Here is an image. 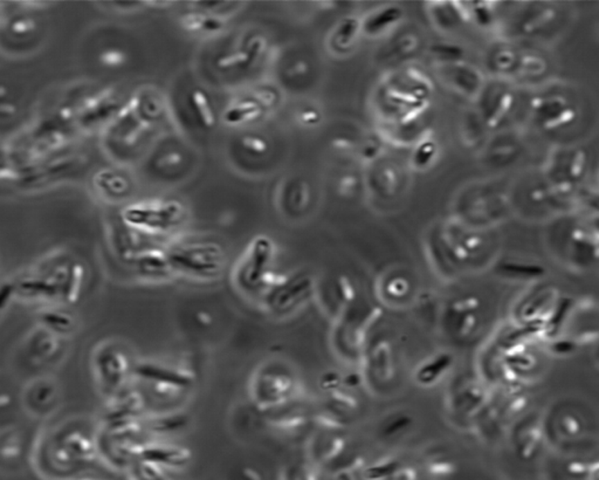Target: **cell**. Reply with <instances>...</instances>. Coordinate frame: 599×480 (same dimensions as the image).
<instances>
[{"label":"cell","mask_w":599,"mask_h":480,"mask_svg":"<svg viewBox=\"0 0 599 480\" xmlns=\"http://www.w3.org/2000/svg\"><path fill=\"white\" fill-rule=\"evenodd\" d=\"M168 256L175 272L199 279H215L222 273L225 258L217 245H189L171 251Z\"/></svg>","instance_id":"1"},{"label":"cell","mask_w":599,"mask_h":480,"mask_svg":"<svg viewBox=\"0 0 599 480\" xmlns=\"http://www.w3.org/2000/svg\"><path fill=\"white\" fill-rule=\"evenodd\" d=\"M273 254L271 240L259 237L254 240L242 267L238 272V286L247 292H266L274 283V278L268 271Z\"/></svg>","instance_id":"2"},{"label":"cell","mask_w":599,"mask_h":480,"mask_svg":"<svg viewBox=\"0 0 599 480\" xmlns=\"http://www.w3.org/2000/svg\"><path fill=\"white\" fill-rule=\"evenodd\" d=\"M295 389L296 383L293 375L281 368H271L256 375L252 393L259 407L273 408L293 396Z\"/></svg>","instance_id":"3"},{"label":"cell","mask_w":599,"mask_h":480,"mask_svg":"<svg viewBox=\"0 0 599 480\" xmlns=\"http://www.w3.org/2000/svg\"><path fill=\"white\" fill-rule=\"evenodd\" d=\"M313 293L308 276L276 280L265 292V306L274 314H286L296 308Z\"/></svg>","instance_id":"4"},{"label":"cell","mask_w":599,"mask_h":480,"mask_svg":"<svg viewBox=\"0 0 599 480\" xmlns=\"http://www.w3.org/2000/svg\"><path fill=\"white\" fill-rule=\"evenodd\" d=\"M144 381L150 383L151 388L161 397H172L181 390L191 386V376L174 368L159 366L154 363H143L136 369Z\"/></svg>","instance_id":"5"},{"label":"cell","mask_w":599,"mask_h":480,"mask_svg":"<svg viewBox=\"0 0 599 480\" xmlns=\"http://www.w3.org/2000/svg\"><path fill=\"white\" fill-rule=\"evenodd\" d=\"M136 459L155 464L162 469H183L189 465L191 452L181 446L147 444L138 447Z\"/></svg>","instance_id":"6"},{"label":"cell","mask_w":599,"mask_h":480,"mask_svg":"<svg viewBox=\"0 0 599 480\" xmlns=\"http://www.w3.org/2000/svg\"><path fill=\"white\" fill-rule=\"evenodd\" d=\"M181 211V205L177 203H168L157 208L134 206L125 210V220L136 226L164 229L179 220Z\"/></svg>","instance_id":"7"},{"label":"cell","mask_w":599,"mask_h":480,"mask_svg":"<svg viewBox=\"0 0 599 480\" xmlns=\"http://www.w3.org/2000/svg\"><path fill=\"white\" fill-rule=\"evenodd\" d=\"M96 366L102 383L109 389H118L128 375V359L123 353L116 349H108L102 353Z\"/></svg>","instance_id":"8"},{"label":"cell","mask_w":599,"mask_h":480,"mask_svg":"<svg viewBox=\"0 0 599 480\" xmlns=\"http://www.w3.org/2000/svg\"><path fill=\"white\" fill-rule=\"evenodd\" d=\"M140 271L144 276L159 279L166 278L174 272L170 266L168 256L159 252H149L140 258L138 260Z\"/></svg>","instance_id":"9"},{"label":"cell","mask_w":599,"mask_h":480,"mask_svg":"<svg viewBox=\"0 0 599 480\" xmlns=\"http://www.w3.org/2000/svg\"><path fill=\"white\" fill-rule=\"evenodd\" d=\"M190 103L196 113L200 125H204L205 128H212L215 125V118L206 95L199 89H196L190 95Z\"/></svg>","instance_id":"10"},{"label":"cell","mask_w":599,"mask_h":480,"mask_svg":"<svg viewBox=\"0 0 599 480\" xmlns=\"http://www.w3.org/2000/svg\"><path fill=\"white\" fill-rule=\"evenodd\" d=\"M400 15H402V11L396 6L385 8L383 11L373 15L371 18L366 20L364 30H366V33H370V35L379 33L386 27L390 26L391 24L396 23L397 20L400 19Z\"/></svg>","instance_id":"11"},{"label":"cell","mask_w":599,"mask_h":480,"mask_svg":"<svg viewBox=\"0 0 599 480\" xmlns=\"http://www.w3.org/2000/svg\"><path fill=\"white\" fill-rule=\"evenodd\" d=\"M132 480H175L166 472V469L140 459H136L132 464Z\"/></svg>","instance_id":"12"},{"label":"cell","mask_w":599,"mask_h":480,"mask_svg":"<svg viewBox=\"0 0 599 480\" xmlns=\"http://www.w3.org/2000/svg\"><path fill=\"white\" fill-rule=\"evenodd\" d=\"M260 114V108L256 103H242L227 110L225 120L229 123H240L258 118Z\"/></svg>","instance_id":"13"},{"label":"cell","mask_w":599,"mask_h":480,"mask_svg":"<svg viewBox=\"0 0 599 480\" xmlns=\"http://www.w3.org/2000/svg\"><path fill=\"white\" fill-rule=\"evenodd\" d=\"M283 480H320L316 468L310 463H298L283 472Z\"/></svg>","instance_id":"14"},{"label":"cell","mask_w":599,"mask_h":480,"mask_svg":"<svg viewBox=\"0 0 599 480\" xmlns=\"http://www.w3.org/2000/svg\"><path fill=\"white\" fill-rule=\"evenodd\" d=\"M96 183H98V186L101 189L109 191V193H114V195L123 193L127 190V188H128V184H127L125 178H122L118 175L113 174L110 171H105V172L98 175Z\"/></svg>","instance_id":"15"},{"label":"cell","mask_w":599,"mask_h":480,"mask_svg":"<svg viewBox=\"0 0 599 480\" xmlns=\"http://www.w3.org/2000/svg\"><path fill=\"white\" fill-rule=\"evenodd\" d=\"M186 418L181 415H170L162 416L150 420V429L152 432H176L179 427H184Z\"/></svg>","instance_id":"16"},{"label":"cell","mask_w":599,"mask_h":480,"mask_svg":"<svg viewBox=\"0 0 599 480\" xmlns=\"http://www.w3.org/2000/svg\"><path fill=\"white\" fill-rule=\"evenodd\" d=\"M46 320V325L48 326L49 328H57V330H68L72 328L73 320L71 317H68L67 314L64 313H48L44 317Z\"/></svg>","instance_id":"17"},{"label":"cell","mask_w":599,"mask_h":480,"mask_svg":"<svg viewBox=\"0 0 599 480\" xmlns=\"http://www.w3.org/2000/svg\"><path fill=\"white\" fill-rule=\"evenodd\" d=\"M33 401H37L35 403L37 405H49V403H52L54 398H55V388L52 384H47V383H40V386L37 389L34 390Z\"/></svg>","instance_id":"18"},{"label":"cell","mask_w":599,"mask_h":480,"mask_svg":"<svg viewBox=\"0 0 599 480\" xmlns=\"http://www.w3.org/2000/svg\"><path fill=\"white\" fill-rule=\"evenodd\" d=\"M242 147L246 150L256 155H262L267 150V144L260 137L245 136L242 141Z\"/></svg>","instance_id":"19"},{"label":"cell","mask_w":599,"mask_h":480,"mask_svg":"<svg viewBox=\"0 0 599 480\" xmlns=\"http://www.w3.org/2000/svg\"><path fill=\"white\" fill-rule=\"evenodd\" d=\"M356 30H357V23H356L355 20H346V21L341 25V27H339V33H337L339 42H341V44H346V42H350L352 37H354Z\"/></svg>","instance_id":"20"},{"label":"cell","mask_w":599,"mask_h":480,"mask_svg":"<svg viewBox=\"0 0 599 480\" xmlns=\"http://www.w3.org/2000/svg\"><path fill=\"white\" fill-rule=\"evenodd\" d=\"M125 60V53L118 51V49H109L105 53L102 54V61L103 64L109 66V67H116L120 64H123Z\"/></svg>","instance_id":"21"},{"label":"cell","mask_w":599,"mask_h":480,"mask_svg":"<svg viewBox=\"0 0 599 480\" xmlns=\"http://www.w3.org/2000/svg\"><path fill=\"white\" fill-rule=\"evenodd\" d=\"M339 382H341V378H339V375L334 373V371L324 373V374L321 376V388L325 390V391H329V393H332V391L339 386Z\"/></svg>","instance_id":"22"},{"label":"cell","mask_w":599,"mask_h":480,"mask_svg":"<svg viewBox=\"0 0 599 480\" xmlns=\"http://www.w3.org/2000/svg\"><path fill=\"white\" fill-rule=\"evenodd\" d=\"M217 64L222 69H231V67H234V66H238V64H247V59H246L245 53L232 54V55L219 57Z\"/></svg>","instance_id":"23"},{"label":"cell","mask_w":599,"mask_h":480,"mask_svg":"<svg viewBox=\"0 0 599 480\" xmlns=\"http://www.w3.org/2000/svg\"><path fill=\"white\" fill-rule=\"evenodd\" d=\"M231 480H266L264 474L254 468H242L238 470Z\"/></svg>","instance_id":"24"},{"label":"cell","mask_w":599,"mask_h":480,"mask_svg":"<svg viewBox=\"0 0 599 480\" xmlns=\"http://www.w3.org/2000/svg\"><path fill=\"white\" fill-rule=\"evenodd\" d=\"M265 42L262 39H253V42L249 44V51L246 52V59H247V64H251L252 61L256 60V57H259L262 51H264Z\"/></svg>","instance_id":"25"},{"label":"cell","mask_w":599,"mask_h":480,"mask_svg":"<svg viewBox=\"0 0 599 480\" xmlns=\"http://www.w3.org/2000/svg\"><path fill=\"white\" fill-rule=\"evenodd\" d=\"M181 154H178V152H169L168 155L164 156V157L161 159L159 166H162V168H175L181 164Z\"/></svg>","instance_id":"26"},{"label":"cell","mask_w":599,"mask_h":480,"mask_svg":"<svg viewBox=\"0 0 599 480\" xmlns=\"http://www.w3.org/2000/svg\"><path fill=\"white\" fill-rule=\"evenodd\" d=\"M295 195H296L295 196L296 199L294 202L295 206H298V208H303V205H305V201H308V198H310V196H308V190L303 189V188L295 190Z\"/></svg>","instance_id":"27"},{"label":"cell","mask_w":599,"mask_h":480,"mask_svg":"<svg viewBox=\"0 0 599 480\" xmlns=\"http://www.w3.org/2000/svg\"><path fill=\"white\" fill-rule=\"evenodd\" d=\"M202 28L215 32V30H219L222 28V23L218 19H213V18H204Z\"/></svg>","instance_id":"28"},{"label":"cell","mask_w":599,"mask_h":480,"mask_svg":"<svg viewBox=\"0 0 599 480\" xmlns=\"http://www.w3.org/2000/svg\"><path fill=\"white\" fill-rule=\"evenodd\" d=\"M258 98L265 106H271L276 101V96L271 91H264L258 94Z\"/></svg>","instance_id":"29"},{"label":"cell","mask_w":599,"mask_h":480,"mask_svg":"<svg viewBox=\"0 0 599 480\" xmlns=\"http://www.w3.org/2000/svg\"><path fill=\"white\" fill-rule=\"evenodd\" d=\"M316 113H314V112H305V113L302 114V120L305 122V123H314V122L317 121Z\"/></svg>","instance_id":"30"},{"label":"cell","mask_w":599,"mask_h":480,"mask_svg":"<svg viewBox=\"0 0 599 480\" xmlns=\"http://www.w3.org/2000/svg\"><path fill=\"white\" fill-rule=\"evenodd\" d=\"M308 71V66L305 64V62H298V64L294 66V74L296 75H300V74H305V72Z\"/></svg>","instance_id":"31"},{"label":"cell","mask_w":599,"mask_h":480,"mask_svg":"<svg viewBox=\"0 0 599 480\" xmlns=\"http://www.w3.org/2000/svg\"><path fill=\"white\" fill-rule=\"evenodd\" d=\"M82 480H98V479H82Z\"/></svg>","instance_id":"32"}]
</instances>
